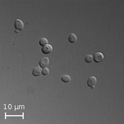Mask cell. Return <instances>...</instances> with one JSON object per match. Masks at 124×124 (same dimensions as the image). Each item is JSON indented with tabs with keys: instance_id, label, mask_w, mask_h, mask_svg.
Masks as SVG:
<instances>
[{
	"instance_id": "6da1fadb",
	"label": "cell",
	"mask_w": 124,
	"mask_h": 124,
	"mask_svg": "<svg viewBox=\"0 0 124 124\" xmlns=\"http://www.w3.org/2000/svg\"><path fill=\"white\" fill-rule=\"evenodd\" d=\"M93 57V61L97 63L100 62L104 60V56L101 53H95Z\"/></svg>"
},
{
	"instance_id": "7a4b0ae2",
	"label": "cell",
	"mask_w": 124,
	"mask_h": 124,
	"mask_svg": "<svg viewBox=\"0 0 124 124\" xmlns=\"http://www.w3.org/2000/svg\"><path fill=\"white\" fill-rule=\"evenodd\" d=\"M14 26L16 30L20 31L23 30V29L24 24L22 21L20 20V19H16L15 22H14Z\"/></svg>"
},
{
	"instance_id": "3957f363",
	"label": "cell",
	"mask_w": 124,
	"mask_h": 124,
	"mask_svg": "<svg viewBox=\"0 0 124 124\" xmlns=\"http://www.w3.org/2000/svg\"><path fill=\"white\" fill-rule=\"evenodd\" d=\"M49 58L45 57V58H42L40 60L39 64V66H40L41 68H43L46 67L49 65Z\"/></svg>"
},
{
	"instance_id": "277c9868",
	"label": "cell",
	"mask_w": 124,
	"mask_h": 124,
	"mask_svg": "<svg viewBox=\"0 0 124 124\" xmlns=\"http://www.w3.org/2000/svg\"><path fill=\"white\" fill-rule=\"evenodd\" d=\"M53 46H52L51 45L47 44L42 48L41 51L43 52V54L46 55L51 53L52 51H53Z\"/></svg>"
},
{
	"instance_id": "5b68a950",
	"label": "cell",
	"mask_w": 124,
	"mask_h": 124,
	"mask_svg": "<svg viewBox=\"0 0 124 124\" xmlns=\"http://www.w3.org/2000/svg\"><path fill=\"white\" fill-rule=\"evenodd\" d=\"M97 83V78L94 76H91L88 78L87 81V85L88 87H92L94 86V85Z\"/></svg>"
},
{
	"instance_id": "8992f818",
	"label": "cell",
	"mask_w": 124,
	"mask_h": 124,
	"mask_svg": "<svg viewBox=\"0 0 124 124\" xmlns=\"http://www.w3.org/2000/svg\"><path fill=\"white\" fill-rule=\"evenodd\" d=\"M42 69L40 66H37L34 68L32 71V74L34 76L37 77L40 76L41 73Z\"/></svg>"
},
{
	"instance_id": "52a82bcc",
	"label": "cell",
	"mask_w": 124,
	"mask_h": 124,
	"mask_svg": "<svg viewBox=\"0 0 124 124\" xmlns=\"http://www.w3.org/2000/svg\"><path fill=\"white\" fill-rule=\"evenodd\" d=\"M77 40V38L76 35L74 34L71 33L70 34L69 37H68V41H69L70 43L72 44L76 43Z\"/></svg>"
},
{
	"instance_id": "ba28073f",
	"label": "cell",
	"mask_w": 124,
	"mask_h": 124,
	"mask_svg": "<svg viewBox=\"0 0 124 124\" xmlns=\"http://www.w3.org/2000/svg\"><path fill=\"white\" fill-rule=\"evenodd\" d=\"M61 81L63 82L68 83L69 82H70V81H71V77H70V76L65 74V75H63V76L61 77Z\"/></svg>"
},
{
	"instance_id": "9c48e42d",
	"label": "cell",
	"mask_w": 124,
	"mask_h": 124,
	"mask_svg": "<svg viewBox=\"0 0 124 124\" xmlns=\"http://www.w3.org/2000/svg\"><path fill=\"white\" fill-rule=\"evenodd\" d=\"M48 44V40L46 38H41L39 40V45L41 46H44L45 45Z\"/></svg>"
},
{
	"instance_id": "30bf717a",
	"label": "cell",
	"mask_w": 124,
	"mask_h": 124,
	"mask_svg": "<svg viewBox=\"0 0 124 124\" xmlns=\"http://www.w3.org/2000/svg\"><path fill=\"white\" fill-rule=\"evenodd\" d=\"M84 60H85L86 62L91 63L93 61V57L92 55H88L85 57Z\"/></svg>"
},
{
	"instance_id": "8fae6325",
	"label": "cell",
	"mask_w": 124,
	"mask_h": 124,
	"mask_svg": "<svg viewBox=\"0 0 124 124\" xmlns=\"http://www.w3.org/2000/svg\"><path fill=\"white\" fill-rule=\"evenodd\" d=\"M41 73L44 76H46V75H48L49 73V70L47 67L43 68V69H42Z\"/></svg>"
},
{
	"instance_id": "7c38bea8",
	"label": "cell",
	"mask_w": 124,
	"mask_h": 124,
	"mask_svg": "<svg viewBox=\"0 0 124 124\" xmlns=\"http://www.w3.org/2000/svg\"><path fill=\"white\" fill-rule=\"evenodd\" d=\"M91 88H92V89H94V86H92V87H91Z\"/></svg>"
},
{
	"instance_id": "4fadbf2b",
	"label": "cell",
	"mask_w": 124,
	"mask_h": 124,
	"mask_svg": "<svg viewBox=\"0 0 124 124\" xmlns=\"http://www.w3.org/2000/svg\"><path fill=\"white\" fill-rule=\"evenodd\" d=\"M15 32H16V33H18V30H15Z\"/></svg>"
}]
</instances>
